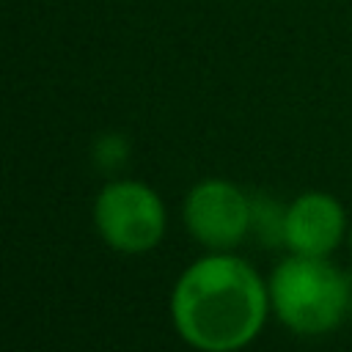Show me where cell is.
<instances>
[{
	"label": "cell",
	"mask_w": 352,
	"mask_h": 352,
	"mask_svg": "<svg viewBox=\"0 0 352 352\" xmlns=\"http://www.w3.org/2000/svg\"><path fill=\"white\" fill-rule=\"evenodd\" d=\"M267 289L250 264L217 253L198 258L179 278L170 316L179 336L201 352H234L264 324Z\"/></svg>",
	"instance_id": "obj_1"
},
{
	"label": "cell",
	"mask_w": 352,
	"mask_h": 352,
	"mask_svg": "<svg viewBox=\"0 0 352 352\" xmlns=\"http://www.w3.org/2000/svg\"><path fill=\"white\" fill-rule=\"evenodd\" d=\"M270 297L280 322L302 336L327 333L349 311L346 275L314 256L286 258L272 272Z\"/></svg>",
	"instance_id": "obj_2"
},
{
	"label": "cell",
	"mask_w": 352,
	"mask_h": 352,
	"mask_svg": "<svg viewBox=\"0 0 352 352\" xmlns=\"http://www.w3.org/2000/svg\"><path fill=\"white\" fill-rule=\"evenodd\" d=\"M102 239L121 253H146L165 234V206L140 182H110L94 204Z\"/></svg>",
	"instance_id": "obj_3"
},
{
	"label": "cell",
	"mask_w": 352,
	"mask_h": 352,
	"mask_svg": "<svg viewBox=\"0 0 352 352\" xmlns=\"http://www.w3.org/2000/svg\"><path fill=\"white\" fill-rule=\"evenodd\" d=\"M184 223L201 245L228 250L250 231V198L228 182L206 179L187 192Z\"/></svg>",
	"instance_id": "obj_4"
},
{
	"label": "cell",
	"mask_w": 352,
	"mask_h": 352,
	"mask_svg": "<svg viewBox=\"0 0 352 352\" xmlns=\"http://www.w3.org/2000/svg\"><path fill=\"white\" fill-rule=\"evenodd\" d=\"M344 231L341 206L322 192H308L286 209V245L297 256L322 258L330 253Z\"/></svg>",
	"instance_id": "obj_5"
},
{
	"label": "cell",
	"mask_w": 352,
	"mask_h": 352,
	"mask_svg": "<svg viewBox=\"0 0 352 352\" xmlns=\"http://www.w3.org/2000/svg\"><path fill=\"white\" fill-rule=\"evenodd\" d=\"M250 231L267 248L286 245V209L267 195H253L250 198Z\"/></svg>",
	"instance_id": "obj_6"
},
{
	"label": "cell",
	"mask_w": 352,
	"mask_h": 352,
	"mask_svg": "<svg viewBox=\"0 0 352 352\" xmlns=\"http://www.w3.org/2000/svg\"><path fill=\"white\" fill-rule=\"evenodd\" d=\"M129 157V146H126V138L118 135V132H107L102 138H96L94 143V162L102 168V170H118Z\"/></svg>",
	"instance_id": "obj_7"
},
{
	"label": "cell",
	"mask_w": 352,
	"mask_h": 352,
	"mask_svg": "<svg viewBox=\"0 0 352 352\" xmlns=\"http://www.w3.org/2000/svg\"><path fill=\"white\" fill-rule=\"evenodd\" d=\"M346 292H349V311H352V275H346Z\"/></svg>",
	"instance_id": "obj_8"
}]
</instances>
